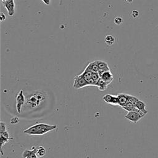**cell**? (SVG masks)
I'll return each instance as SVG.
<instances>
[{
	"mask_svg": "<svg viewBox=\"0 0 158 158\" xmlns=\"http://www.w3.org/2000/svg\"><path fill=\"white\" fill-rule=\"evenodd\" d=\"M56 128V125H48L41 123L34 125L25 130L24 133L30 135H43L49 132L53 131Z\"/></svg>",
	"mask_w": 158,
	"mask_h": 158,
	"instance_id": "obj_1",
	"label": "cell"
},
{
	"mask_svg": "<svg viewBox=\"0 0 158 158\" xmlns=\"http://www.w3.org/2000/svg\"><path fill=\"white\" fill-rule=\"evenodd\" d=\"M145 114L141 111H130L125 116V118L134 124L137 123L141 119L144 117Z\"/></svg>",
	"mask_w": 158,
	"mask_h": 158,
	"instance_id": "obj_2",
	"label": "cell"
},
{
	"mask_svg": "<svg viewBox=\"0 0 158 158\" xmlns=\"http://www.w3.org/2000/svg\"><path fill=\"white\" fill-rule=\"evenodd\" d=\"M89 86L88 84L84 78V77L81 75V74L75 76V77L74 80V88L75 89H80L84 87Z\"/></svg>",
	"mask_w": 158,
	"mask_h": 158,
	"instance_id": "obj_3",
	"label": "cell"
},
{
	"mask_svg": "<svg viewBox=\"0 0 158 158\" xmlns=\"http://www.w3.org/2000/svg\"><path fill=\"white\" fill-rule=\"evenodd\" d=\"M25 101V98L24 94V91L20 90L16 96V110H17L18 113L20 114L21 112L22 107L24 105Z\"/></svg>",
	"mask_w": 158,
	"mask_h": 158,
	"instance_id": "obj_4",
	"label": "cell"
},
{
	"mask_svg": "<svg viewBox=\"0 0 158 158\" xmlns=\"http://www.w3.org/2000/svg\"><path fill=\"white\" fill-rule=\"evenodd\" d=\"M43 100V96H40V94L38 95H34L31 96L30 98H29L28 100V102L27 103L29 104L32 107H36L38 106L41 101Z\"/></svg>",
	"mask_w": 158,
	"mask_h": 158,
	"instance_id": "obj_5",
	"label": "cell"
},
{
	"mask_svg": "<svg viewBox=\"0 0 158 158\" xmlns=\"http://www.w3.org/2000/svg\"><path fill=\"white\" fill-rule=\"evenodd\" d=\"M4 6L7 9L9 16H13L15 13L14 0H7L3 3Z\"/></svg>",
	"mask_w": 158,
	"mask_h": 158,
	"instance_id": "obj_6",
	"label": "cell"
},
{
	"mask_svg": "<svg viewBox=\"0 0 158 158\" xmlns=\"http://www.w3.org/2000/svg\"><path fill=\"white\" fill-rule=\"evenodd\" d=\"M81 75H82L84 78L87 81V83L88 84L89 86H96V82L92 78L93 72L90 71L88 70L85 69L84 72L81 73Z\"/></svg>",
	"mask_w": 158,
	"mask_h": 158,
	"instance_id": "obj_7",
	"label": "cell"
},
{
	"mask_svg": "<svg viewBox=\"0 0 158 158\" xmlns=\"http://www.w3.org/2000/svg\"><path fill=\"white\" fill-rule=\"evenodd\" d=\"M103 99L106 103H108V104L114 106L119 105L117 96L112 95L111 94H106L103 97Z\"/></svg>",
	"mask_w": 158,
	"mask_h": 158,
	"instance_id": "obj_8",
	"label": "cell"
},
{
	"mask_svg": "<svg viewBox=\"0 0 158 158\" xmlns=\"http://www.w3.org/2000/svg\"><path fill=\"white\" fill-rule=\"evenodd\" d=\"M96 62L98 65V69H99L98 73L100 74V75L103 72L108 71V70H110V67H109L108 64L106 62L101 61V60H96Z\"/></svg>",
	"mask_w": 158,
	"mask_h": 158,
	"instance_id": "obj_9",
	"label": "cell"
},
{
	"mask_svg": "<svg viewBox=\"0 0 158 158\" xmlns=\"http://www.w3.org/2000/svg\"><path fill=\"white\" fill-rule=\"evenodd\" d=\"M37 148L35 147H32L31 150H27L24 151L22 153L23 158H37Z\"/></svg>",
	"mask_w": 158,
	"mask_h": 158,
	"instance_id": "obj_10",
	"label": "cell"
},
{
	"mask_svg": "<svg viewBox=\"0 0 158 158\" xmlns=\"http://www.w3.org/2000/svg\"><path fill=\"white\" fill-rule=\"evenodd\" d=\"M100 78H101L103 80L105 81V82H106L109 85L111 84L112 81L114 80L113 75L110 70H108V71L103 72L101 74H100Z\"/></svg>",
	"mask_w": 158,
	"mask_h": 158,
	"instance_id": "obj_11",
	"label": "cell"
},
{
	"mask_svg": "<svg viewBox=\"0 0 158 158\" xmlns=\"http://www.w3.org/2000/svg\"><path fill=\"white\" fill-rule=\"evenodd\" d=\"M117 96L118 98L119 106H121L122 107H124L129 102V95L124 94V93H120Z\"/></svg>",
	"mask_w": 158,
	"mask_h": 158,
	"instance_id": "obj_12",
	"label": "cell"
},
{
	"mask_svg": "<svg viewBox=\"0 0 158 158\" xmlns=\"http://www.w3.org/2000/svg\"><path fill=\"white\" fill-rule=\"evenodd\" d=\"M135 107H136V108H137L138 111H141V112L144 113L145 114V115H146V114H148V110H146V104H145V103L143 101H142L139 100L137 103V104H136Z\"/></svg>",
	"mask_w": 158,
	"mask_h": 158,
	"instance_id": "obj_13",
	"label": "cell"
},
{
	"mask_svg": "<svg viewBox=\"0 0 158 158\" xmlns=\"http://www.w3.org/2000/svg\"><path fill=\"white\" fill-rule=\"evenodd\" d=\"M109 86V84H107L106 82L103 80L101 78H100L99 80L97 81V82L96 84V86L98 88L100 91H104L107 88V87Z\"/></svg>",
	"mask_w": 158,
	"mask_h": 158,
	"instance_id": "obj_14",
	"label": "cell"
},
{
	"mask_svg": "<svg viewBox=\"0 0 158 158\" xmlns=\"http://www.w3.org/2000/svg\"><path fill=\"white\" fill-rule=\"evenodd\" d=\"M85 69L88 70H90V71H91L93 72H99V69H98V65L96 64V61L90 62L88 64V66L86 67Z\"/></svg>",
	"mask_w": 158,
	"mask_h": 158,
	"instance_id": "obj_15",
	"label": "cell"
},
{
	"mask_svg": "<svg viewBox=\"0 0 158 158\" xmlns=\"http://www.w3.org/2000/svg\"><path fill=\"white\" fill-rule=\"evenodd\" d=\"M122 108L124 110H125V111H127L128 112H130V111H138L136 107L132 105L131 103L128 102L126 105H125L124 107H122Z\"/></svg>",
	"mask_w": 158,
	"mask_h": 158,
	"instance_id": "obj_16",
	"label": "cell"
},
{
	"mask_svg": "<svg viewBox=\"0 0 158 158\" xmlns=\"http://www.w3.org/2000/svg\"><path fill=\"white\" fill-rule=\"evenodd\" d=\"M105 43L107 44V45L111 46L114 44V41H115V39H114V37H112V35H108L105 37Z\"/></svg>",
	"mask_w": 158,
	"mask_h": 158,
	"instance_id": "obj_17",
	"label": "cell"
},
{
	"mask_svg": "<svg viewBox=\"0 0 158 158\" xmlns=\"http://www.w3.org/2000/svg\"><path fill=\"white\" fill-rule=\"evenodd\" d=\"M46 151L45 150V148L43 146H39V148H37V156L39 157H43L45 154H46Z\"/></svg>",
	"mask_w": 158,
	"mask_h": 158,
	"instance_id": "obj_18",
	"label": "cell"
},
{
	"mask_svg": "<svg viewBox=\"0 0 158 158\" xmlns=\"http://www.w3.org/2000/svg\"><path fill=\"white\" fill-rule=\"evenodd\" d=\"M140 100L138 98L135 97L134 96H132V95H129V102L131 103L132 105H133L135 106L137 104V103Z\"/></svg>",
	"mask_w": 158,
	"mask_h": 158,
	"instance_id": "obj_19",
	"label": "cell"
},
{
	"mask_svg": "<svg viewBox=\"0 0 158 158\" xmlns=\"http://www.w3.org/2000/svg\"><path fill=\"white\" fill-rule=\"evenodd\" d=\"M0 132H4L7 131V129H6V125L4 122H1V124H0Z\"/></svg>",
	"mask_w": 158,
	"mask_h": 158,
	"instance_id": "obj_20",
	"label": "cell"
},
{
	"mask_svg": "<svg viewBox=\"0 0 158 158\" xmlns=\"http://www.w3.org/2000/svg\"><path fill=\"white\" fill-rule=\"evenodd\" d=\"M123 22V19L121 17H116L114 19V23L117 25H121Z\"/></svg>",
	"mask_w": 158,
	"mask_h": 158,
	"instance_id": "obj_21",
	"label": "cell"
},
{
	"mask_svg": "<svg viewBox=\"0 0 158 158\" xmlns=\"http://www.w3.org/2000/svg\"><path fill=\"white\" fill-rule=\"evenodd\" d=\"M19 122V119L18 117H13L11 119V121H10V124L13 125L17 124Z\"/></svg>",
	"mask_w": 158,
	"mask_h": 158,
	"instance_id": "obj_22",
	"label": "cell"
},
{
	"mask_svg": "<svg viewBox=\"0 0 158 158\" xmlns=\"http://www.w3.org/2000/svg\"><path fill=\"white\" fill-rule=\"evenodd\" d=\"M138 14H139V13L137 11H133L132 13V15L133 18H137L138 16Z\"/></svg>",
	"mask_w": 158,
	"mask_h": 158,
	"instance_id": "obj_23",
	"label": "cell"
},
{
	"mask_svg": "<svg viewBox=\"0 0 158 158\" xmlns=\"http://www.w3.org/2000/svg\"><path fill=\"white\" fill-rule=\"evenodd\" d=\"M0 19H1V22H3V20H4L6 19V15L3 13H1V15H0Z\"/></svg>",
	"mask_w": 158,
	"mask_h": 158,
	"instance_id": "obj_24",
	"label": "cell"
},
{
	"mask_svg": "<svg viewBox=\"0 0 158 158\" xmlns=\"http://www.w3.org/2000/svg\"><path fill=\"white\" fill-rule=\"evenodd\" d=\"M41 1L46 5H50V0H41Z\"/></svg>",
	"mask_w": 158,
	"mask_h": 158,
	"instance_id": "obj_25",
	"label": "cell"
},
{
	"mask_svg": "<svg viewBox=\"0 0 158 158\" xmlns=\"http://www.w3.org/2000/svg\"><path fill=\"white\" fill-rule=\"evenodd\" d=\"M125 1H126L127 3H132V2L133 1V0H125Z\"/></svg>",
	"mask_w": 158,
	"mask_h": 158,
	"instance_id": "obj_26",
	"label": "cell"
},
{
	"mask_svg": "<svg viewBox=\"0 0 158 158\" xmlns=\"http://www.w3.org/2000/svg\"><path fill=\"white\" fill-rule=\"evenodd\" d=\"M7 1V0H1V1L3 3V2H4V1Z\"/></svg>",
	"mask_w": 158,
	"mask_h": 158,
	"instance_id": "obj_27",
	"label": "cell"
},
{
	"mask_svg": "<svg viewBox=\"0 0 158 158\" xmlns=\"http://www.w3.org/2000/svg\"><path fill=\"white\" fill-rule=\"evenodd\" d=\"M37 158H40V157H37Z\"/></svg>",
	"mask_w": 158,
	"mask_h": 158,
	"instance_id": "obj_28",
	"label": "cell"
}]
</instances>
